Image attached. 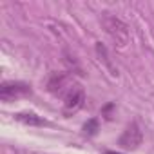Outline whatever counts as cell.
<instances>
[{
    "label": "cell",
    "mask_w": 154,
    "mask_h": 154,
    "mask_svg": "<svg viewBox=\"0 0 154 154\" xmlns=\"http://www.w3.org/2000/svg\"><path fill=\"white\" fill-rule=\"evenodd\" d=\"M102 26H103V29H105V33L111 36V40L118 45V47H125L127 44H129V40H131V31H129V26L122 20V18H118V17H114L112 13H102Z\"/></svg>",
    "instance_id": "cell-1"
},
{
    "label": "cell",
    "mask_w": 154,
    "mask_h": 154,
    "mask_svg": "<svg viewBox=\"0 0 154 154\" xmlns=\"http://www.w3.org/2000/svg\"><path fill=\"white\" fill-rule=\"evenodd\" d=\"M85 103V91L82 85L74 84L63 96V114L71 116L74 112H78Z\"/></svg>",
    "instance_id": "cell-2"
},
{
    "label": "cell",
    "mask_w": 154,
    "mask_h": 154,
    "mask_svg": "<svg viewBox=\"0 0 154 154\" xmlns=\"http://www.w3.org/2000/svg\"><path fill=\"white\" fill-rule=\"evenodd\" d=\"M141 141H143V132H141L140 125L136 122H131L125 127V131L122 132V136L118 140V145L125 150H136L141 145Z\"/></svg>",
    "instance_id": "cell-3"
},
{
    "label": "cell",
    "mask_w": 154,
    "mask_h": 154,
    "mask_svg": "<svg viewBox=\"0 0 154 154\" xmlns=\"http://www.w3.org/2000/svg\"><path fill=\"white\" fill-rule=\"evenodd\" d=\"M29 94H31V85L26 82H2V85H0V100L2 102H13L15 98Z\"/></svg>",
    "instance_id": "cell-4"
},
{
    "label": "cell",
    "mask_w": 154,
    "mask_h": 154,
    "mask_svg": "<svg viewBox=\"0 0 154 154\" xmlns=\"http://www.w3.org/2000/svg\"><path fill=\"white\" fill-rule=\"evenodd\" d=\"M72 80L69 72H51L49 78H47V91L53 93V94H60V96H65V93L72 87Z\"/></svg>",
    "instance_id": "cell-5"
},
{
    "label": "cell",
    "mask_w": 154,
    "mask_h": 154,
    "mask_svg": "<svg viewBox=\"0 0 154 154\" xmlns=\"http://www.w3.org/2000/svg\"><path fill=\"white\" fill-rule=\"evenodd\" d=\"M15 120L24 123V125H31V127H44V125H49L47 120H44L42 116L35 114V112H17L15 114Z\"/></svg>",
    "instance_id": "cell-6"
},
{
    "label": "cell",
    "mask_w": 154,
    "mask_h": 154,
    "mask_svg": "<svg viewBox=\"0 0 154 154\" xmlns=\"http://www.w3.org/2000/svg\"><path fill=\"white\" fill-rule=\"evenodd\" d=\"M94 49H96L98 60H100V62H103V65L109 69V72H111L112 76H118V69L114 67V63H112V60H111V56H109V53H107V47H105L102 42H96Z\"/></svg>",
    "instance_id": "cell-7"
},
{
    "label": "cell",
    "mask_w": 154,
    "mask_h": 154,
    "mask_svg": "<svg viewBox=\"0 0 154 154\" xmlns=\"http://www.w3.org/2000/svg\"><path fill=\"white\" fill-rule=\"evenodd\" d=\"M82 131H84V136H87V138L96 136L98 131H100V122H98V118H91V120H87V122L84 123Z\"/></svg>",
    "instance_id": "cell-8"
},
{
    "label": "cell",
    "mask_w": 154,
    "mask_h": 154,
    "mask_svg": "<svg viewBox=\"0 0 154 154\" xmlns=\"http://www.w3.org/2000/svg\"><path fill=\"white\" fill-rule=\"evenodd\" d=\"M114 109H116V105H114L112 102H111V103H107V105L102 109V116H103L105 120H111V118H112V111H114Z\"/></svg>",
    "instance_id": "cell-9"
},
{
    "label": "cell",
    "mask_w": 154,
    "mask_h": 154,
    "mask_svg": "<svg viewBox=\"0 0 154 154\" xmlns=\"http://www.w3.org/2000/svg\"><path fill=\"white\" fill-rule=\"evenodd\" d=\"M102 154H122V152H112V150H105V152H102Z\"/></svg>",
    "instance_id": "cell-10"
}]
</instances>
